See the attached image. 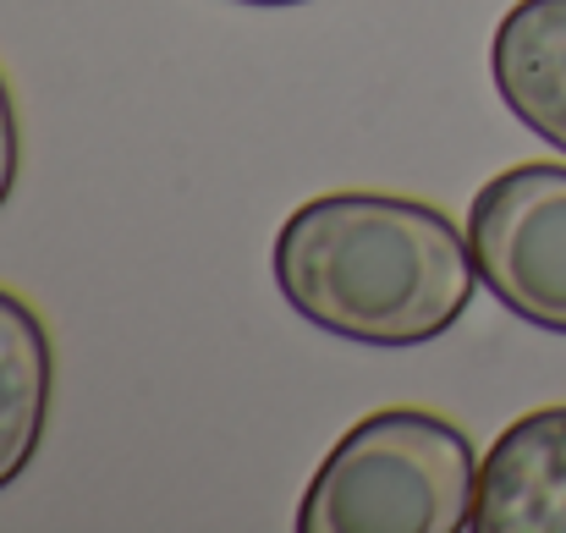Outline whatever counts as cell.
Returning a JSON list of instances; mask_svg holds the SVG:
<instances>
[{
	"label": "cell",
	"instance_id": "cell-1",
	"mask_svg": "<svg viewBox=\"0 0 566 533\" xmlns=\"http://www.w3.org/2000/svg\"><path fill=\"white\" fill-rule=\"evenodd\" d=\"M270 275L297 320L364 347L446 336L484 286L446 209L369 187L297 203L275 231Z\"/></svg>",
	"mask_w": 566,
	"mask_h": 533
},
{
	"label": "cell",
	"instance_id": "cell-2",
	"mask_svg": "<svg viewBox=\"0 0 566 533\" xmlns=\"http://www.w3.org/2000/svg\"><path fill=\"white\" fill-rule=\"evenodd\" d=\"M479 451L429 407H379L358 418L314 468L303 533H457L473 518Z\"/></svg>",
	"mask_w": 566,
	"mask_h": 533
},
{
	"label": "cell",
	"instance_id": "cell-3",
	"mask_svg": "<svg viewBox=\"0 0 566 533\" xmlns=\"http://www.w3.org/2000/svg\"><path fill=\"white\" fill-rule=\"evenodd\" d=\"M468 248L506 314L566 336V166L528 160L484 181L468 203Z\"/></svg>",
	"mask_w": 566,
	"mask_h": 533
},
{
	"label": "cell",
	"instance_id": "cell-4",
	"mask_svg": "<svg viewBox=\"0 0 566 533\" xmlns=\"http://www.w3.org/2000/svg\"><path fill=\"white\" fill-rule=\"evenodd\" d=\"M473 533H566V401L512 418L479 457Z\"/></svg>",
	"mask_w": 566,
	"mask_h": 533
},
{
	"label": "cell",
	"instance_id": "cell-5",
	"mask_svg": "<svg viewBox=\"0 0 566 533\" xmlns=\"http://www.w3.org/2000/svg\"><path fill=\"white\" fill-rule=\"evenodd\" d=\"M501 105L566 155V0H517L490 39Z\"/></svg>",
	"mask_w": 566,
	"mask_h": 533
},
{
	"label": "cell",
	"instance_id": "cell-6",
	"mask_svg": "<svg viewBox=\"0 0 566 533\" xmlns=\"http://www.w3.org/2000/svg\"><path fill=\"white\" fill-rule=\"evenodd\" d=\"M55 401V347L33 303L0 286V490H11L44 446Z\"/></svg>",
	"mask_w": 566,
	"mask_h": 533
},
{
	"label": "cell",
	"instance_id": "cell-7",
	"mask_svg": "<svg viewBox=\"0 0 566 533\" xmlns=\"http://www.w3.org/2000/svg\"><path fill=\"white\" fill-rule=\"evenodd\" d=\"M17 171H22V127H17L11 83H6V72H0V209H6V198L17 192Z\"/></svg>",
	"mask_w": 566,
	"mask_h": 533
},
{
	"label": "cell",
	"instance_id": "cell-8",
	"mask_svg": "<svg viewBox=\"0 0 566 533\" xmlns=\"http://www.w3.org/2000/svg\"><path fill=\"white\" fill-rule=\"evenodd\" d=\"M237 6H308V0H237Z\"/></svg>",
	"mask_w": 566,
	"mask_h": 533
}]
</instances>
